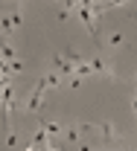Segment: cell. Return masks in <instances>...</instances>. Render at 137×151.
<instances>
[{"label": "cell", "instance_id": "6da1fadb", "mask_svg": "<svg viewBox=\"0 0 137 151\" xmlns=\"http://www.w3.org/2000/svg\"><path fill=\"white\" fill-rule=\"evenodd\" d=\"M96 131L102 134V145H114L120 137H117V131H114V125L111 122H99L96 125Z\"/></svg>", "mask_w": 137, "mask_h": 151}, {"label": "cell", "instance_id": "277c9868", "mask_svg": "<svg viewBox=\"0 0 137 151\" xmlns=\"http://www.w3.org/2000/svg\"><path fill=\"white\" fill-rule=\"evenodd\" d=\"M12 26H15L12 18H0V29H3V35H9V32H12Z\"/></svg>", "mask_w": 137, "mask_h": 151}, {"label": "cell", "instance_id": "8992f818", "mask_svg": "<svg viewBox=\"0 0 137 151\" xmlns=\"http://www.w3.org/2000/svg\"><path fill=\"white\" fill-rule=\"evenodd\" d=\"M111 44H114V47H120V44H123V35H117V32H114V35H111Z\"/></svg>", "mask_w": 137, "mask_h": 151}, {"label": "cell", "instance_id": "5b68a950", "mask_svg": "<svg viewBox=\"0 0 137 151\" xmlns=\"http://www.w3.org/2000/svg\"><path fill=\"white\" fill-rule=\"evenodd\" d=\"M0 76H15V73H12V67H9L3 58H0Z\"/></svg>", "mask_w": 137, "mask_h": 151}, {"label": "cell", "instance_id": "7a4b0ae2", "mask_svg": "<svg viewBox=\"0 0 137 151\" xmlns=\"http://www.w3.org/2000/svg\"><path fill=\"white\" fill-rule=\"evenodd\" d=\"M41 99H44V81L35 84V90H32V96H29V102L23 105V111H38V108H41Z\"/></svg>", "mask_w": 137, "mask_h": 151}, {"label": "cell", "instance_id": "52a82bcc", "mask_svg": "<svg viewBox=\"0 0 137 151\" xmlns=\"http://www.w3.org/2000/svg\"><path fill=\"white\" fill-rule=\"evenodd\" d=\"M131 108H134V116H137V96L131 99Z\"/></svg>", "mask_w": 137, "mask_h": 151}, {"label": "cell", "instance_id": "3957f363", "mask_svg": "<svg viewBox=\"0 0 137 151\" xmlns=\"http://www.w3.org/2000/svg\"><path fill=\"white\" fill-rule=\"evenodd\" d=\"M41 81H44V87H56V84H61V73H50V76H44Z\"/></svg>", "mask_w": 137, "mask_h": 151}]
</instances>
